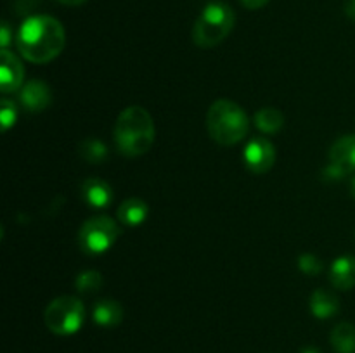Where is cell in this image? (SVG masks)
I'll return each instance as SVG.
<instances>
[{"label": "cell", "instance_id": "cell-17", "mask_svg": "<svg viewBox=\"0 0 355 353\" xmlns=\"http://www.w3.org/2000/svg\"><path fill=\"white\" fill-rule=\"evenodd\" d=\"M253 121H255V127L259 128L260 132L272 135V134H277V132L283 128L284 116L279 109L267 106L257 111Z\"/></svg>", "mask_w": 355, "mask_h": 353}, {"label": "cell", "instance_id": "cell-1", "mask_svg": "<svg viewBox=\"0 0 355 353\" xmlns=\"http://www.w3.org/2000/svg\"><path fill=\"white\" fill-rule=\"evenodd\" d=\"M66 45V33L55 17L38 14L23 21L16 33V47L26 61L45 64L58 57Z\"/></svg>", "mask_w": 355, "mask_h": 353}, {"label": "cell", "instance_id": "cell-10", "mask_svg": "<svg viewBox=\"0 0 355 353\" xmlns=\"http://www.w3.org/2000/svg\"><path fill=\"white\" fill-rule=\"evenodd\" d=\"M329 282L340 291H349L355 286V256L343 255L338 256L331 263L329 270Z\"/></svg>", "mask_w": 355, "mask_h": 353}, {"label": "cell", "instance_id": "cell-14", "mask_svg": "<svg viewBox=\"0 0 355 353\" xmlns=\"http://www.w3.org/2000/svg\"><path fill=\"white\" fill-rule=\"evenodd\" d=\"M309 305H311V311L315 318H321V320H326V318L335 317L340 311V300L336 294H333L331 291L328 289H315L314 293L311 294V300H309Z\"/></svg>", "mask_w": 355, "mask_h": 353}, {"label": "cell", "instance_id": "cell-5", "mask_svg": "<svg viewBox=\"0 0 355 353\" xmlns=\"http://www.w3.org/2000/svg\"><path fill=\"white\" fill-rule=\"evenodd\" d=\"M44 322L52 334L71 336L85 322V307L76 296H59L45 308Z\"/></svg>", "mask_w": 355, "mask_h": 353}, {"label": "cell", "instance_id": "cell-24", "mask_svg": "<svg viewBox=\"0 0 355 353\" xmlns=\"http://www.w3.org/2000/svg\"><path fill=\"white\" fill-rule=\"evenodd\" d=\"M239 2H241V6L246 7V9L257 10V9H262L263 6H267L270 0H239Z\"/></svg>", "mask_w": 355, "mask_h": 353}, {"label": "cell", "instance_id": "cell-13", "mask_svg": "<svg viewBox=\"0 0 355 353\" xmlns=\"http://www.w3.org/2000/svg\"><path fill=\"white\" fill-rule=\"evenodd\" d=\"M123 307L116 300L104 298V300H99L94 305L92 318L101 327H116V325L123 322Z\"/></svg>", "mask_w": 355, "mask_h": 353}, {"label": "cell", "instance_id": "cell-19", "mask_svg": "<svg viewBox=\"0 0 355 353\" xmlns=\"http://www.w3.org/2000/svg\"><path fill=\"white\" fill-rule=\"evenodd\" d=\"M103 275L97 270H83L78 273L75 280V287L78 293L83 294H92L103 287Z\"/></svg>", "mask_w": 355, "mask_h": 353}, {"label": "cell", "instance_id": "cell-4", "mask_svg": "<svg viewBox=\"0 0 355 353\" xmlns=\"http://www.w3.org/2000/svg\"><path fill=\"white\" fill-rule=\"evenodd\" d=\"M236 24V14L225 2H210L193 26V42L201 48L217 47L229 37Z\"/></svg>", "mask_w": 355, "mask_h": 353}, {"label": "cell", "instance_id": "cell-18", "mask_svg": "<svg viewBox=\"0 0 355 353\" xmlns=\"http://www.w3.org/2000/svg\"><path fill=\"white\" fill-rule=\"evenodd\" d=\"M78 152L82 159H85L90 165H101L107 158V147L99 138H85L80 142Z\"/></svg>", "mask_w": 355, "mask_h": 353}, {"label": "cell", "instance_id": "cell-28", "mask_svg": "<svg viewBox=\"0 0 355 353\" xmlns=\"http://www.w3.org/2000/svg\"><path fill=\"white\" fill-rule=\"evenodd\" d=\"M350 192H352L354 199H355V176L352 179V183H350Z\"/></svg>", "mask_w": 355, "mask_h": 353}, {"label": "cell", "instance_id": "cell-11", "mask_svg": "<svg viewBox=\"0 0 355 353\" xmlns=\"http://www.w3.org/2000/svg\"><path fill=\"white\" fill-rule=\"evenodd\" d=\"M82 197L89 206L92 208H107L113 201V189L104 180L90 176L82 183Z\"/></svg>", "mask_w": 355, "mask_h": 353}, {"label": "cell", "instance_id": "cell-3", "mask_svg": "<svg viewBox=\"0 0 355 353\" xmlns=\"http://www.w3.org/2000/svg\"><path fill=\"white\" fill-rule=\"evenodd\" d=\"M207 128L210 137L220 145H234L248 135L250 120L239 104L218 99L207 113Z\"/></svg>", "mask_w": 355, "mask_h": 353}, {"label": "cell", "instance_id": "cell-27", "mask_svg": "<svg viewBox=\"0 0 355 353\" xmlns=\"http://www.w3.org/2000/svg\"><path fill=\"white\" fill-rule=\"evenodd\" d=\"M300 353H321L318 348H314V346H307V348H302Z\"/></svg>", "mask_w": 355, "mask_h": 353}, {"label": "cell", "instance_id": "cell-20", "mask_svg": "<svg viewBox=\"0 0 355 353\" xmlns=\"http://www.w3.org/2000/svg\"><path fill=\"white\" fill-rule=\"evenodd\" d=\"M298 270L305 275H319L322 272V262L312 253H304L298 256Z\"/></svg>", "mask_w": 355, "mask_h": 353}, {"label": "cell", "instance_id": "cell-7", "mask_svg": "<svg viewBox=\"0 0 355 353\" xmlns=\"http://www.w3.org/2000/svg\"><path fill=\"white\" fill-rule=\"evenodd\" d=\"M243 161L252 173H267L276 163V147L266 137H253L243 151Z\"/></svg>", "mask_w": 355, "mask_h": 353}, {"label": "cell", "instance_id": "cell-15", "mask_svg": "<svg viewBox=\"0 0 355 353\" xmlns=\"http://www.w3.org/2000/svg\"><path fill=\"white\" fill-rule=\"evenodd\" d=\"M118 220L127 227H137V225L144 224L146 218L149 215V206L144 199L141 197H128L120 204L116 211Z\"/></svg>", "mask_w": 355, "mask_h": 353}, {"label": "cell", "instance_id": "cell-26", "mask_svg": "<svg viewBox=\"0 0 355 353\" xmlns=\"http://www.w3.org/2000/svg\"><path fill=\"white\" fill-rule=\"evenodd\" d=\"M55 2L62 3V6L78 7V6H83V3H87V2H89V0H55Z\"/></svg>", "mask_w": 355, "mask_h": 353}, {"label": "cell", "instance_id": "cell-9", "mask_svg": "<svg viewBox=\"0 0 355 353\" xmlns=\"http://www.w3.org/2000/svg\"><path fill=\"white\" fill-rule=\"evenodd\" d=\"M19 102L30 113H42L52 102V92L42 80H30L19 90Z\"/></svg>", "mask_w": 355, "mask_h": 353}, {"label": "cell", "instance_id": "cell-2", "mask_svg": "<svg viewBox=\"0 0 355 353\" xmlns=\"http://www.w3.org/2000/svg\"><path fill=\"white\" fill-rule=\"evenodd\" d=\"M113 134L118 152L135 158L146 154L155 144V121L142 106H128L118 114Z\"/></svg>", "mask_w": 355, "mask_h": 353}, {"label": "cell", "instance_id": "cell-23", "mask_svg": "<svg viewBox=\"0 0 355 353\" xmlns=\"http://www.w3.org/2000/svg\"><path fill=\"white\" fill-rule=\"evenodd\" d=\"M12 31H10V26L9 23H6L3 21L2 23V28H0V45H2V48H7V45L12 42Z\"/></svg>", "mask_w": 355, "mask_h": 353}, {"label": "cell", "instance_id": "cell-25", "mask_svg": "<svg viewBox=\"0 0 355 353\" xmlns=\"http://www.w3.org/2000/svg\"><path fill=\"white\" fill-rule=\"evenodd\" d=\"M345 14L355 23V0H347V2H345Z\"/></svg>", "mask_w": 355, "mask_h": 353}, {"label": "cell", "instance_id": "cell-12", "mask_svg": "<svg viewBox=\"0 0 355 353\" xmlns=\"http://www.w3.org/2000/svg\"><path fill=\"white\" fill-rule=\"evenodd\" d=\"M329 163L347 173L355 172V135H343L329 149Z\"/></svg>", "mask_w": 355, "mask_h": 353}, {"label": "cell", "instance_id": "cell-6", "mask_svg": "<svg viewBox=\"0 0 355 353\" xmlns=\"http://www.w3.org/2000/svg\"><path fill=\"white\" fill-rule=\"evenodd\" d=\"M121 228L116 221L110 217H92L83 221L78 232L80 248L87 255H103L107 249L113 248L120 235Z\"/></svg>", "mask_w": 355, "mask_h": 353}, {"label": "cell", "instance_id": "cell-21", "mask_svg": "<svg viewBox=\"0 0 355 353\" xmlns=\"http://www.w3.org/2000/svg\"><path fill=\"white\" fill-rule=\"evenodd\" d=\"M17 120V107L12 100L2 99L0 100V121H2V130L7 132L14 127Z\"/></svg>", "mask_w": 355, "mask_h": 353}, {"label": "cell", "instance_id": "cell-22", "mask_svg": "<svg viewBox=\"0 0 355 353\" xmlns=\"http://www.w3.org/2000/svg\"><path fill=\"white\" fill-rule=\"evenodd\" d=\"M345 175H349L345 170H342L340 166L333 165V163H328V166H324V168H322L321 179L326 180V182H338V180H342Z\"/></svg>", "mask_w": 355, "mask_h": 353}, {"label": "cell", "instance_id": "cell-16", "mask_svg": "<svg viewBox=\"0 0 355 353\" xmlns=\"http://www.w3.org/2000/svg\"><path fill=\"white\" fill-rule=\"evenodd\" d=\"M329 341L336 353H355V325L350 322H340L331 331Z\"/></svg>", "mask_w": 355, "mask_h": 353}, {"label": "cell", "instance_id": "cell-8", "mask_svg": "<svg viewBox=\"0 0 355 353\" xmlns=\"http://www.w3.org/2000/svg\"><path fill=\"white\" fill-rule=\"evenodd\" d=\"M24 68L14 52L2 48L0 52V90L12 93L24 85Z\"/></svg>", "mask_w": 355, "mask_h": 353}]
</instances>
